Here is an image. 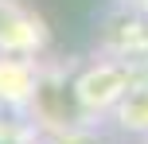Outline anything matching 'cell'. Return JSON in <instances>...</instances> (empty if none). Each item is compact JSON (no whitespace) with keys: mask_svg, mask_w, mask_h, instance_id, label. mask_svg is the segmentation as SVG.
<instances>
[{"mask_svg":"<svg viewBox=\"0 0 148 144\" xmlns=\"http://www.w3.org/2000/svg\"><path fill=\"white\" fill-rule=\"evenodd\" d=\"M74 98L82 101V109L97 113V109H109L113 101L125 98V82H121L117 66H90L86 74L74 82Z\"/></svg>","mask_w":148,"mask_h":144,"instance_id":"2","label":"cell"},{"mask_svg":"<svg viewBox=\"0 0 148 144\" xmlns=\"http://www.w3.org/2000/svg\"><path fill=\"white\" fill-rule=\"evenodd\" d=\"M47 43V27L39 16H31L27 8L0 4V51L4 55H35Z\"/></svg>","mask_w":148,"mask_h":144,"instance_id":"1","label":"cell"},{"mask_svg":"<svg viewBox=\"0 0 148 144\" xmlns=\"http://www.w3.org/2000/svg\"><path fill=\"white\" fill-rule=\"evenodd\" d=\"M35 93V70L27 55H4L0 59V101H23Z\"/></svg>","mask_w":148,"mask_h":144,"instance_id":"3","label":"cell"}]
</instances>
